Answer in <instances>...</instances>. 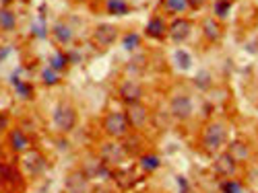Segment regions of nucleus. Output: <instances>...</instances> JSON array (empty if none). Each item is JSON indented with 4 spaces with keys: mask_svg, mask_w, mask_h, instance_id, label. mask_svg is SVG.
Wrapping results in <instances>:
<instances>
[{
    "mask_svg": "<svg viewBox=\"0 0 258 193\" xmlns=\"http://www.w3.org/2000/svg\"><path fill=\"white\" fill-rule=\"evenodd\" d=\"M227 144V129L221 121H211L203 128L201 134V146L206 154H215L221 152V148Z\"/></svg>",
    "mask_w": 258,
    "mask_h": 193,
    "instance_id": "obj_1",
    "label": "nucleus"
},
{
    "mask_svg": "<svg viewBox=\"0 0 258 193\" xmlns=\"http://www.w3.org/2000/svg\"><path fill=\"white\" fill-rule=\"evenodd\" d=\"M52 121H54L56 131H60V134H68V131H73L75 126H77V109L71 103L62 101V103L56 105Z\"/></svg>",
    "mask_w": 258,
    "mask_h": 193,
    "instance_id": "obj_2",
    "label": "nucleus"
},
{
    "mask_svg": "<svg viewBox=\"0 0 258 193\" xmlns=\"http://www.w3.org/2000/svg\"><path fill=\"white\" fill-rule=\"evenodd\" d=\"M99 158H102V162L105 167H120L128 158V154H126V150L120 142L110 140V142H103L102 148H99Z\"/></svg>",
    "mask_w": 258,
    "mask_h": 193,
    "instance_id": "obj_3",
    "label": "nucleus"
},
{
    "mask_svg": "<svg viewBox=\"0 0 258 193\" xmlns=\"http://www.w3.org/2000/svg\"><path fill=\"white\" fill-rule=\"evenodd\" d=\"M103 129L105 134L118 140V138H126L130 134V126H128L126 121V115L120 113V111H112V113H107L105 119H103Z\"/></svg>",
    "mask_w": 258,
    "mask_h": 193,
    "instance_id": "obj_4",
    "label": "nucleus"
},
{
    "mask_svg": "<svg viewBox=\"0 0 258 193\" xmlns=\"http://www.w3.org/2000/svg\"><path fill=\"white\" fill-rule=\"evenodd\" d=\"M124 115H126V121H128V126H130V129L141 131L149 124V109L141 103V101H138V103H128Z\"/></svg>",
    "mask_w": 258,
    "mask_h": 193,
    "instance_id": "obj_5",
    "label": "nucleus"
},
{
    "mask_svg": "<svg viewBox=\"0 0 258 193\" xmlns=\"http://www.w3.org/2000/svg\"><path fill=\"white\" fill-rule=\"evenodd\" d=\"M118 35H120V31H118L116 25H110V23H102L97 25L93 29V35H91V42L97 45V47H110L116 43Z\"/></svg>",
    "mask_w": 258,
    "mask_h": 193,
    "instance_id": "obj_6",
    "label": "nucleus"
},
{
    "mask_svg": "<svg viewBox=\"0 0 258 193\" xmlns=\"http://www.w3.org/2000/svg\"><path fill=\"white\" fill-rule=\"evenodd\" d=\"M170 113L176 119H180V121L190 119L192 113H194L192 99L188 97V95H176V97H172V101H170Z\"/></svg>",
    "mask_w": 258,
    "mask_h": 193,
    "instance_id": "obj_7",
    "label": "nucleus"
},
{
    "mask_svg": "<svg viewBox=\"0 0 258 193\" xmlns=\"http://www.w3.org/2000/svg\"><path fill=\"white\" fill-rule=\"evenodd\" d=\"M190 33H192V23L184 17H178L167 25V35L172 37L174 43H184L190 37Z\"/></svg>",
    "mask_w": 258,
    "mask_h": 193,
    "instance_id": "obj_8",
    "label": "nucleus"
},
{
    "mask_svg": "<svg viewBox=\"0 0 258 193\" xmlns=\"http://www.w3.org/2000/svg\"><path fill=\"white\" fill-rule=\"evenodd\" d=\"M213 171H215V175L232 179L235 175V171H237V162L233 160V156L230 154V152H221L213 162Z\"/></svg>",
    "mask_w": 258,
    "mask_h": 193,
    "instance_id": "obj_9",
    "label": "nucleus"
},
{
    "mask_svg": "<svg viewBox=\"0 0 258 193\" xmlns=\"http://www.w3.org/2000/svg\"><path fill=\"white\" fill-rule=\"evenodd\" d=\"M23 167L27 171V175H42V172L46 171L48 167V162L44 158L42 152H37V150H27L25 152V158H23Z\"/></svg>",
    "mask_w": 258,
    "mask_h": 193,
    "instance_id": "obj_10",
    "label": "nucleus"
},
{
    "mask_svg": "<svg viewBox=\"0 0 258 193\" xmlns=\"http://www.w3.org/2000/svg\"><path fill=\"white\" fill-rule=\"evenodd\" d=\"M66 193H87L89 191V177L85 175V171H73L66 175L64 181Z\"/></svg>",
    "mask_w": 258,
    "mask_h": 193,
    "instance_id": "obj_11",
    "label": "nucleus"
},
{
    "mask_svg": "<svg viewBox=\"0 0 258 193\" xmlns=\"http://www.w3.org/2000/svg\"><path fill=\"white\" fill-rule=\"evenodd\" d=\"M118 95H120V99L128 105V103H138V101L143 99L145 90L136 80H124L120 88H118Z\"/></svg>",
    "mask_w": 258,
    "mask_h": 193,
    "instance_id": "obj_12",
    "label": "nucleus"
},
{
    "mask_svg": "<svg viewBox=\"0 0 258 193\" xmlns=\"http://www.w3.org/2000/svg\"><path fill=\"white\" fill-rule=\"evenodd\" d=\"M8 142H11V148L17 152V154L31 150V140H29V136L25 134L21 128L11 129V134H8Z\"/></svg>",
    "mask_w": 258,
    "mask_h": 193,
    "instance_id": "obj_13",
    "label": "nucleus"
},
{
    "mask_svg": "<svg viewBox=\"0 0 258 193\" xmlns=\"http://www.w3.org/2000/svg\"><path fill=\"white\" fill-rule=\"evenodd\" d=\"M145 33H147V37H151V39H161V37H165L167 25H165V21H163V17H151V19H149V23H147V27H145Z\"/></svg>",
    "mask_w": 258,
    "mask_h": 193,
    "instance_id": "obj_14",
    "label": "nucleus"
},
{
    "mask_svg": "<svg viewBox=\"0 0 258 193\" xmlns=\"http://www.w3.org/2000/svg\"><path fill=\"white\" fill-rule=\"evenodd\" d=\"M52 35L60 45H71L73 39H75V31L68 23H56L52 27Z\"/></svg>",
    "mask_w": 258,
    "mask_h": 193,
    "instance_id": "obj_15",
    "label": "nucleus"
},
{
    "mask_svg": "<svg viewBox=\"0 0 258 193\" xmlns=\"http://www.w3.org/2000/svg\"><path fill=\"white\" fill-rule=\"evenodd\" d=\"M203 33H205V37L209 39V42H219L221 39V35H223V29H221V25H219V21H217L215 17H209V19H205L203 21Z\"/></svg>",
    "mask_w": 258,
    "mask_h": 193,
    "instance_id": "obj_16",
    "label": "nucleus"
},
{
    "mask_svg": "<svg viewBox=\"0 0 258 193\" xmlns=\"http://www.w3.org/2000/svg\"><path fill=\"white\" fill-rule=\"evenodd\" d=\"M230 154L233 156V160L240 165V162H244V160H248V156H250V148H248V144L246 142H242V140H235V142H232L230 144Z\"/></svg>",
    "mask_w": 258,
    "mask_h": 193,
    "instance_id": "obj_17",
    "label": "nucleus"
},
{
    "mask_svg": "<svg viewBox=\"0 0 258 193\" xmlns=\"http://www.w3.org/2000/svg\"><path fill=\"white\" fill-rule=\"evenodd\" d=\"M11 83H13V86H15V90H17V95L21 97V99H25V101H29V99H33V85H29V83H25V80H21L17 74L11 78Z\"/></svg>",
    "mask_w": 258,
    "mask_h": 193,
    "instance_id": "obj_18",
    "label": "nucleus"
},
{
    "mask_svg": "<svg viewBox=\"0 0 258 193\" xmlns=\"http://www.w3.org/2000/svg\"><path fill=\"white\" fill-rule=\"evenodd\" d=\"M105 11L110 15H116V17H124V15L130 13V4H128L126 0H107Z\"/></svg>",
    "mask_w": 258,
    "mask_h": 193,
    "instance_id": "obj_19",
    "label": "nucleus"
},
{
    "mask_svg": "<svg viewBox=\"0 0 258 193\" xmlns=\"http://www.w3.org/2000/svg\"><path fill=\"white\" fill-rule=\"evenodd\" d=\"M17 27V17L13 11H8V8H0V29L2 31H13Z\"/></svg>",
    "mask_w": 258,
    "mask_h": 193,
    "instance_id": "obj_20",
    "label": "nucleus"
},
{
    "mask_svg": "<svg viewBox=\"0 0 258 193\" xmlns=\"http://www.w3.org/2000/svg\"><path fill=\"white\" fill-rule=\"evenodd\" d=\"M124 150H126V154H138L141 152V146H143V138L138 136V134H128L126 138H124Z\"/></svg>",
    "mask_w": 258,
    "mask_h": 193,
    "instance_id": "obj_21",
    "label": "nucleus"
},
{
    "mask_svg": "<svg viewBox=\"0 0 258 193\" xmlns=\"http://www.w3.org/2000/svg\"><path fill=\"white\" fill-rule=\"evenodd\" d=\"M174 60H176V66L182 70V72H188L192 68V56L186 52V49H176L174 54Z\"/></svg>",
    "mask_w": 258,
    "mask_h": 193,
    "instance_id": "obj_22",
    "label": "nucleus"
},
{
    "mask_svg": "<svg viewBox=\"0 0 258 193\" xmlns=\"http://www.w3.org/2000/svg\"><path fill=\"white\" fill-rule=\"evenodd\" d=\"M66 66H68V56L64 52H54L50 56V68L56 70L58 74H60L62 70H66Z\"/></svg>",
    "mask_w": 258,
    "mask_h": 193,
    "instance_id": "obj_23",
    "label": "nucleus"
},
{
    "mask_svg": "<svg viewBox=\"0 0 258 193\" xmlns=\"http://www.w3.org/2000/svg\"><path fill=\"white\" fill-rule=\"evenodd\" d=\"M159 167H161V158L157 154H143L141 156V169L145 172H155Z\"/></svg>",
    "mask_w": 258,
    "mask_h": 193,
    "instance_id": "obj_24",
    "label": "nucleus"
},
{
    "mask_svg": "<svg viewBox=\"0 0 258 193\" xmlns=\"http://www.w3.org/2000/svg\"><path fill=\"white\" fill-rule=\"evenodd\" d=\"M213 11H215V17L225 19L227 15L232 13V0H215Z\"/></svg>",
    "mask_w": 258,
    "mask_h": 193,
    "instance_id": "obj_25",
    "label": "nucleus"
},
{
    "mask_svg": "<svg viewBox=\"0 0 258 193\" xmlns=\"http://www.w3.org/2000/svg\"><path fill=\"white\" fill-rule=\"evenodd\" d=\"M221 193H244V187L240 181H235L232 177V179H225L221 183Z\"/></svg>",
    "mask_w": 258,
    "mask_h": 193,
    "instance_id": "obj_26",
    "label": "nucleus"
},
{
    "mask_svg": "<svg viewBox=\"0 0 258 193\" xmlns=\"http://www.w3.org/2000/svg\"><path fill=\"white\" fill-rule=\"evenodd\" d=\"M122 45H124V49H128V52H134V49L141 45V35L138 33H126L124 39H122Z\"/></svg>",
    "mask_w": 258,
    "mask_h": 193,
    "instance_id": "obj_27",
    "label": "nucleus"
},
{
    "mask_svg": "<svg viewBox=\"0 0 258 193\" xmlns=\"http://www.w3.org/2000/svg\"><path fill=\"white\" fill-rule=\"evenodd\" d=\"M42 80H44V85H48V86H54V85H58L60 83V74L56 72V70H52V68H44V72H42Z\"/></svg>",
    "mask_w": 258,
    "mask_h": 193,
    "instance_id": "obj_28",
    "label": "nucleus"
},
{
    "mask_svg": "<svg viewBox=\"0 0 258 193\" xmlns=\"http://www.w3.org/2000/svg\"><path fill=\"white\" fill-rule=\"evenodd\" d=\"M165 8L170 13H186L190 6H188L186 0H165Z\"/></svg>",
    "mask_w": 258,
    "mask_h": 193,
    "instance_id": "obj_29",
    "label": "nucleus"
},
{
    "mask_svg": "<svg viewBox=\"0 0 258 193\" xmlns=\"http://www.w3.org/2000/svg\"><path fill=\"white\" fill-rule=\"evenodd\" d=\"M194 83H196L198 88H206V86H211V78H209L206 72H201V76L194 78Z\"/></svg>",
    "mask_w": 258,
    "mask_h": 193,
    "instance_id": "obj_30",
    "label": "nucleus"
},
{
    "mask_svg": "<svg viewBox=\"0 0 258 193\" xmlns=\"http://www.w3.org/2000/svg\"><path fill=\"white\" fill-rule=\"evenodd\" d=\"M33 35L39 37V39H44V37L48 35V29H46V23H44V21H39V23L33 25Z\"/></svg>",
    "mask_w": 258,
    "mask_h": 193,
    "instance_id": "obj_31",
    "label": "nucleus"
},
{
    "mask_svg": "<svg viewBox=\"0 0 258 193\" xmlns=\"http://www.w3.org/2000/svg\"><path fill=\"white\" fill-rule=\"evenodd\" d=\"M8 126H11V119H8V115L4 111H0V131H6Z\"/></svg>",
    "mask_w": 258,
    "mask_h": 193,
    "instance_id": "obj_32",
    "label": "nucleus"
},
{
    "mask_svg": "<svg viewBox=\"0 0 258 193\" xmlns=\"http://www.w3.org/2000/svg\"><path fill=\"white\" fill-rule=\"evenodd\" d=\"M178 185H180L182 193H192V189H190V185H188V181H186V177H178Z\"/></svg>",
    "mask_w": 258,
    "mask_h": 193,
    "instance_id": "obj_33",
    "label": "nucleus"
},
{
    "mask_svg": "<svg viewBox=\"0 0 258 193\" xmlns=\"http://www.w3.org/2000/svg\"><path fill=\"white\" fill-rule=\"evenodd\" d=\"M186 2H188L190 8H201V6H205L206 0H186Z\"/></svg>",
    "mask_w": 258,
    "mask_h": 193,
    "instance_id": "obj_34",
    "label": "nucleus"
},
{
    "mask_svg": "<svg viewBox=\"0 0 258 193\" xmlns=\"http://www.w3.org/2000/svg\"><path fill=\"white\" fill-rule=\"evenodd\" d=\"M8 54H11V49H8V47H4L2 52H0V62H2V60H6V56H8Z\"/></svg>",
    "mask_w": 258,
    "mask_h": 193,
    "instance_id": "obj_35",
    "label": "nucleus"
},
{
    "mask_svg": "<svg viewBox=\"0 0 258 193\" xmlns=\"http://www.w3.org/2000/svg\"><path fill=\"white\" fill-rule=\"evenodd\" d=\"M2 2H11V0H2Z\"/></svg>",
    "mask_w": 258,
    "mask_h": 193,
    "instance_id": "obj_36",
    "label": "nucleus"
},
{
    "mask_svg": "<svg viewBox=\"0 0 258 193\" xmlns=\"http://www.w3.org/2000/svg\"><path fill=\"white\" fill-rule=\"evenodd\" d=\"M77 2H83V0H77Z\"/></svg>",
    "mask_w": 258,
    "mask_h": 193,
    "instance_id": "obj_37",
    "label": "nucleus"
}]
</instances>
